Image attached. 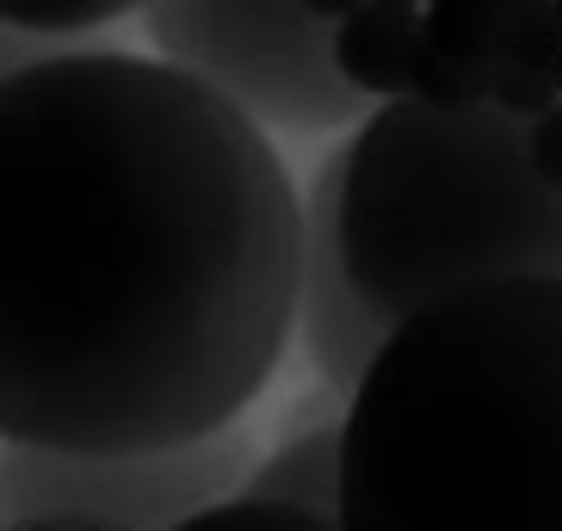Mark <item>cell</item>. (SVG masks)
I'll return each instance as SVG.
<instances>
[{"label":"cell","instance_id":"277c9868","mask_svg":"<svg viewBox=\"0 0 562 531\" xmlns=\"http://www.w3.org/2000/svg\"><path fill=\"white\" fill-rule=\"evenodd\" d=\"M334 25V56L371 100H501L544 112L562 100V0H310Z\"/></svg>","mask_w":562,"mask_h":531},{"label":"cell","instance_id":"6da1fadb","mask_svg":"<svg viewBox=\"0 0 562 531\" xmlns=\"http://www.w3.org/2000/svg\"><path fill=\"white\" fill-rule=\"evenodd\" d=\"M303 309V199L204 75L68 50L0 81V432L124 457L235 427Z\"/></svg>","mask_w":562,"mask_h":531},{"label":"cell","instance_id":"7a4b0ae2","mask_svg":"<svg viewBox=\"0 0 562 531\" xmlns=\"http://www.w3.org/2000/svg\"><path fill=\"white\" fill-rule=\"evenodd\" d=\"M340 531H562V272L458 284L352 383Z\"/></svg>","mask_w":562,"mask_h":531},{"label":"cell","instance_id":"9c48e42d","mask_svg":"<svg viewBox=\"0 0 562 531\" xmlns=\"http://www.w3.org/2000/svg\"><path fill=\"white\" fill-rule=\"evenodd\" d=\"M173 531H340V519L310 513V507H284V500H254V495H229L199 507L192 519H180Z\"/></svg>","mask_w":562,"mask_h":531},{"label":"cell","instance_id":"30bf717a","mask_svg":"<svg viewBox=\"0 0 562 531\" xmlns=\"http://www.w3.org/2000/svg\"><path fill=\"white\" fill-rule=\"evenodd\" d=\"M149 0H0V13L13 19L19 32H93L112 25L124 13H143Z\"/></svg>","mask_w":562,"mask_h":531},{"label":"cell","instance_id":"8992f818","mask_svg":"<svg viewBox=\"0 0 562 531\" xmlns=\"http://www.w3.org/2000/svg\"><path fill=\"white\" fill-rule=\"evenodd\" d=\"M248 439L229 427L173 451L75 457L13 445L7 531H173L211 500L248 488Z\"/></svg>","mask_w":562,"mask_h":531},{"label":"cell","instance_id":"ba28073f","mask_svg":"<svg viewBox=\"0 0 562 531\" xmlns=\"http://www.w3.org/2000/svg\"><path fill=\"white\" fill-rule=\"evenodd\" d=\"M340 488H347V439H340V427H315V432L284 439L248 476L241 495L284 500V507H310V513L340 519Z\"/></svg>","mask_w":562,"mask_h":531},{"label":"cell","instance_id":"52a82bcc","mask_svg":"<svg viewBox=\"0 0 562 531\" xmlns=\"http://www.w3.org/2000/svg\"><path fill=\"white\" fill-rule=\"evenodd\" d=\"M396 321H383L364 291L352 284L347 266V241H340V149L322 161L310 185V204H303V309H297V334L310 347L322 383L347 389L371 371L378 347L390 340Z\"/></svg>","mask_w":562,"mask_h":531},{"label":"cell","instance_id":"5b68a950","mask_svg":"<svg viewBox=\"0 0 562 531\" xmlns=\"http://www.w3.org/2000/svg\"><path fill=\"white\" fill-rule=\"evenodd\" d=\"M143 25L155 56L223 87L266 131H340L371 112L310 0H149Z\"/></svg>","mask_w":562,"mask_h":531},{"label":"cell","instance_id":"3957f363","mask_svg":"<svg viewBox=\"0 0 562 531\" xmlns=\"http://www.w3.org/2000/svg\"><path fill=\"white\" fill-rule=\"evenodd\" d=\"M340 241L383 321L458 284L562 272V192L538 180L526 112L378 100L340 143Z\"/></svg>","mask_w":562,"mask_h":531},{"label":"cell","instance_id":"8fae6325","mask_svg":"<svg viewBox=\"0 0 562 531\" xmlns=\"http://www.w3.org/2000/svg\"><path fill=\"white\" fill-rule=\"evenodd\" d=\"M526 149H531L538 180L562 192V100H550L544 112H531V117H526Z\"/></svg>","mask_w":562,"mask_h":531}]
</instances>
